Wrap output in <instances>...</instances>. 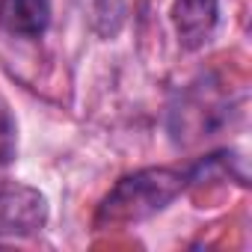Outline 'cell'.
<instances>
[{
  "label": "cell",
  "mask_w": 252,
  "mask_h": 252,
  "mask_svg": "<svg viewBox=\"0 0 252 252\" xmlns=\"http://www.w3.org/2000/svg\"><path fill=\"white\" fill-rule=\"evenodd\" d=\"M193 184V169H143L125 175L101 202L98 225H131L160 214L184 187Z\"/></svg>",
  "instance_id": "1"
},
{
  "label": "cell",
  "mask_w": 252,
  "mask_h": 252,
  "mask_svg": "<svg viewBox=\"0 0 252 252\" xmlns=\"http://www.w3.org/2000/svg\"><path fill=\"white\" fill-rule=\"evenodd\" d=\"M48 222V199L18 181H0V237H30Z\"/></svg>",
  "instance_id": "2"
},
{
  "label": "cell",
  "mask_w": 252,
  "mask_h": 252,
  "mask_svg": "<svg viewBox=\"0 0 252 252\" xmlns=\"http://www.w3.org/2000/svg\"><path fill=\"white\" fill-rule=\"evenodd\" d=\"M172 18H175L178 42L187 51H196L217 30L220 0H175L172 3Z\"/></svg>",
  "instance_id": "3"
},
{
  "label": "cell",
  "mask_w": 252,
  "mask_h": 252,
  "mask_svg": "<svg viewBox=\"0 0 252 252\" xmlns=\"http://www.w3.org/2000/svg\"><path fill=\"white\" fill-rule=\"evenodd\" d=\"M54 12V0H0V27L18 39H42Z\"/></svg>",
  "instance_id": "4"
},
{
  "label": "cell",
  "mask_w": 252,
  "mask_h": 252,
  "mask_svg": "<svg viewBox=\"0 0 252 252\" xmlns=\"http://www.w3.org/2000/svg\"><path fill=\"white\" fill-rule=\"evenodd\" d=\"M12 158H15V119L6 98L0 95V169L9 166Z\"/></svg>",
  "instance_id": "5"
}]
</instances>
